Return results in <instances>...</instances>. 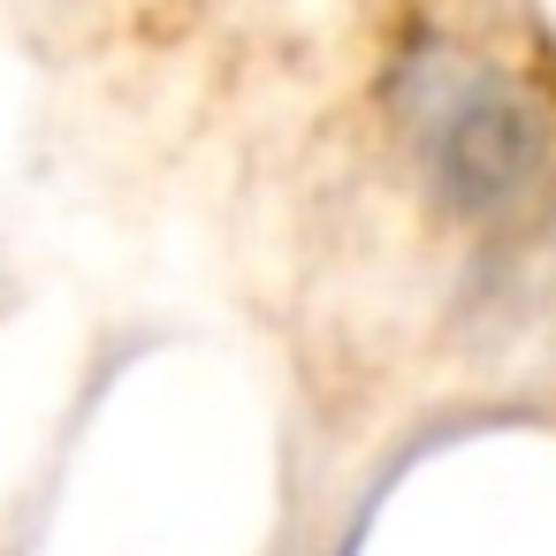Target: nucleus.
Returning <instances> with one entry per match:
<instances>
[{
	"mask_svg": "<svg viewBox=\"0 0 556 556\" xmlns=\"http://www.w3.org/2000/svg\"><path fill=\"white\" fill-rule=\"evenodd\" d=\"M541 161H548V123H541V108H533L518 85H495V77H472V85L442 108L434 146H427L434 191H442V206L465 214V222L510 214V206L541 184Z\"/></svg>",
	"mask_w": 556,
	"mask_h": 556,
	"instance_id": "f257e3e1",
	"label": "nucleus"
}]
</instances>
